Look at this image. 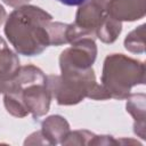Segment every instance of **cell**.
Segmentation results:
<instances>
[{
  "mask_svg": "<svg viewBox=\"0 0 146 146\" xmlns=\"http://www.w3.org/2000/svg\"><path fill=\"white\" fill-rule=\"evenodd\" d=\"M3 95L7 112L16 117H24L29 113L33 117L43 116L48 113L52 99L47 86V76L34 65L19 67Z\"/></svg>",
  "mask_w": 146,
  "mask_h": 146,
  "instance_id": "1",
  "label": "cell"
},
{
  "mask_svg": "<svg viewBox=\"0 0 146 146\" xmlns=\"http://www.w3.org/2000/svg\"><path fill=\"white\" fill-rule=\"evenodd\" d=\"M51 18L50 14L36 6L18 7L8 16L5 34L18 54L39 55L50 46L48 24Z\"/></svg>",
  "mask_w": 146,
  "mask_h": 146,
  "instance_id": "2",
  "label": "cell"
},
{
  "mask_svg": "<svg viewBox=\"0 0 146 146\" xmlns=\"http://www.w3.org/2000/svg\"><path fill=\"white\" fill-rule=\"evenodd\" d=\"M60 75H48L47 86L59 105H75L84 98L105 100L111 98L106 89L96 82L92 67L87 71H64Z\"/></svg>",
  "mask_w": 146,
  "mask_h": 146,
  "instance_id": "3",
  "label": "cell"
},
{
  "mask_svg": "<svg viewBox=\"0 0 146 146\" xmlns=\"http://www.w3.org/2000/svg\"><path fill=\"white\" fill-rule=\"evenodd\" d=\"M145 83V64L123 54L108 55L103 65L102 86L111 98L127 99L132 87Z\"/></svg>",
  "mask_w": 146,
  "mask_h": 146,
  "instance_id": "4",
  "label": "cell"
},
{
  "mask_svg": "<svg viewBox=\"0 0 146 146\" xmlns=\"http://www.w3.org/2000/svg\"><path fill=\"white\" fill-rule=\"evenodd\" d=\"M59 56L60 72L87 71L92 67L97 56V47L91 38H82L71 43Z\"/></svg>",
  "mask_w": 146,
  "mask_h": 146,
  "instance_id": "5",
  "label": "cell"
},
{
  "mask_svg": "<svg viewBox=\"0 0 146 146\" xmlns=\"http://www.w3.org/2000/svg\"><path fill=\"white\" fill-rule=\"evenodd\" d=\"M107 13L120 22L140 19L146 13V0H111Z\"/></svg>",
  "mask_w": 146,
  "mask_h": 146,
  "instance_id": "6",
  "label": "cell"
},
{
  "mask_svg": "<svg viewBox=\"0 0 146 146\" xmlns=\"http://www.w3.org/2000/svg\"><path fill=\"white\" fill-rule=\"evenodd\" d=\"M41 133L48 145L62 144L70 131V124L60 115L48 116L41 123Z\"/></svg>",
  "mask_w": 146,
  "mask_h": 146,
  "instance_id": "7",
  "label": "cell"
},
{
  "mask_svg": "<svg viewBox=\"0 0 146 146\" xmlns=\"http://www.w3.org/2000/svg\"><path fill=\"white\" fill-rule=\"evenodd\" d=\"M17 55L7 46L0 50V94H5L19 70Z\"/></svg>",
  "mask_w": 146,
  "mask_h": 146,
  "instance_id": "8",
  "label": "cell"
},
{
  "mask_svg": "<svg viewBox=\"0 0 146 146\" xmlns=\"http://www.w3.org/2000/svg\"><path fill=\"white\" fill-rule=\"evenodd\" d=\"M127 112L133 117V132L141 139L146 138V123H145V100L146 96L144 94H133L127 98Z\"/></svg>",
  "mask_w": 146,
  "mask_h": 146,
  "instance_id": "9",
  "label": "cell"
},
{
  "mask_svg": "<svg viewBox=\"0 0 146 146\" xmlns=\"http://www.w3.org/2000/svg\"><path fill=\"white\" fill-rule=\"evenodd\" d=\"M121 31H122V23L113 18L111 15H108L100 25V27L98 29L96 33V38H98L104 43H112L117 39Z\"/></svg>",
  "mask_w": 146,
  "mask_h": 146,
  "instance_id": "10",
  "label": "cell"
},
{
  "mask_svg": "<svg viewBox=\"0 0 146 146\" xmlns=\"http://www.w3.org/2000/svg\"><path fill=\"white\" fill-rule=\"evenodd\" d=\"M145 24L131 31L124 39V47L133 54H143L145 51Z\"/></svg>",
  "mask_w": 146,
  "mask_h": 146,
  "instance_id": "11",
  "label": "cell"
},
{
  "mask_svg": "<svg viewBox=\"0 0 146 146\" xmlns=\"http://www.w3.org/2000/svg\"><path fill=\"white\" fill-rule=\"evenodd\" d=\"M67 26L68 24L59 22H49L48 24V34L50 46H60L68 43L67 41Z\"/></svg>",
  "mask_w": 146,
  "mask_h": 146,
  "instance_id": "12",
  "label": "cell"
},
{
  "mask_svg": "<svg viewBox=\"0 0 146 146\" xmlns=\"http://www.w3.org/2000/svg\"><path fill=\"white\" fill-rule=\"evenodd\" d=\"M94 136L95 133L88 130L68 131V133L66 135L62 144L63 145H89Z\"/></svg>",
  "mask_w": 146,
  "mask_h": 146,
  "instance_id": "13",
  "label": "cell"
},
{
  "mask_svg": "<svg viewBox=\"0 0 146 146\" xmlns=\"http://www.w3.org/2000/svg\"><path fill=\"white\" fill-rule=\"evenodd\" d=\"M117 144H119V141L115 140L112 136H105V135L97 136V135H95L89 145H117Z\"/></svg>",
  "mask_w": 146,
  "mask_h": 146,
  "instance_id": "14",
  "label": "cell"
},
{
  "mask_svg": "<svg viewBox=\"0 0 146 146\" xmlns=\"http://www.w3.org/2000/svg\"><path fill=\"white\" fill-rule=\"evenodd\" d=\"M44 145V144H47V141L44 140V138H43V136H42V133H41V131H35V132H33L32 135H30L27 138H26V140L24 141V145Z\"/></svg>",
  "mask_w": 146,
  "mask_h": 146,
  "instance_id": "15",
  "label": "cell"
},
{
  "mask_svg": "<svg viewBox=\"0 0 146 146\" xmlns=\"http://www.w3.org/2000/svg\"><path fill=\"white\" fill-rule=\"evenodd\" d=\"M6 5L10 6V7H22V6H25L27 2H30L31 0H2Z\"/></svg>",
  "mask_w": 146,
  "mask_h": 146,
  "instance_id": "16",
  "label": "cell"
},
{
  "mask_svg": "<svg viewBox=\"0 0 146 146\" xmlns=\"http://www.w3.org/2000/svg\"><path fill=\"white\" fill-rule=\"evenodd\" d=\"M57 1H59L66 6H80L83 2H86L87 0H57Z\"/></svg>",
  "mask_w": 146,
  "mask_h": 146,
  "instance_id": "17",
  "label": "cell"
},
{
  "mask_svg": "<svg viewBox=\"0 0 146 146\" xmlns=\"http://www.w3.org/2000/svg\"><path fill=\"white\" fill-rule=\"evenodd\" d=\"M6 16H7V14H6V10H5V8L0 5V25L5 22V19H6Z\"/></svg>",
  "mask_w": 146,
  "mask_h": 146,
  "instance_id": "18",
  "label": "cell"
},
{
  "mask_svg": "<svg viewBox=\"0 0 146 146\" xmlns=\"http://www.w3.org/2000/svg\"><path fill=\"white\" fill-rule=\"evenodd\" d=\"M6 46H7L6 41H5V40H3V39H2L1 36H0V50H1V49H2L3 47H6Z\"/></svg>",
  "mask_w": 146,
  "mask_h": 146,
  "instance_id": "19",
  "label": "cell"
}]
</instances>
